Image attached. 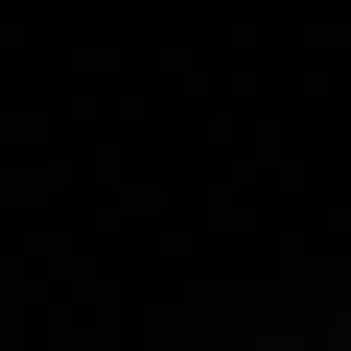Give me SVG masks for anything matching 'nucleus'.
<instances>
[{
    "label": "nucleus",
    "mask_w": 351,
    "mask_h": 351,
    "mask_svg": "<svg viewBox=\"0 0 351 351\" xmlns=\"http://www.w3.org/2000/svg\"><path fill=\"white\" fill-rule=\"evenodd\" d=\"M328 351H351V258H328Z\"/></svg>",
    "instance_id": "obj_1"
},
{
    "label": "nucleus",
    "mask_w": 351,
    "mask_h": 351,
    "mask_svg": "<svg viewBox=\"0 0 351 351\" xmlns=\"http://www.w3.org/2000/svg\"><path fill=\"white\" fill-rule=\"evenodd\" d=\"M258 351H281V328H258Z\"/></svg>",
    "instance_id": "obj_2"
}]
</instances>
